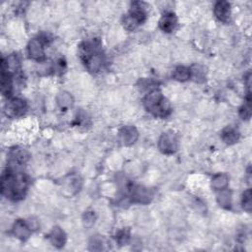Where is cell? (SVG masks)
Wrapping results in <instances>:
<instances>
[{
  "label": "cell",
  "mask_w": 252,
  "mask_h": 252,
  "mask_svg": "<svg viewBox=\"0 0 252 252\" xmlns=\"http://www.w3.org/2000/svg\"><path fill=\"white\" fill-rule=\"evenodd\" d=\"M241 206L242 209L248 213L251 212V208H252V200H251V190L250 189H247L245 190L241 196Z\"/></svg>",
  "instance_id": "cell-23"
},
{
  "label": "cell",
  "mask_w": 252,
  "mask_h": 252,
  "mask_svg": "<svg viewBox=\"0 0 252 252\" xmlns=\"http://www.w3.org/2000/svg\"><path fill=\"white\" fill-rule=\"evenodd\" d=\"M29 159L30 154L27 152V150L20 147H15L8 153V165L10 168L19 169L26 165Z\"/></svg>",
  "instance_id": "cell-8"
},
{
  "label": "cell",
  "mask_w": 252,
  "mask_h": 252,
  "mask_svg": "<svg viewBox=\"0 0 252 252\" xmlns=\"http://www.w3.org/2000/svg\"><path fill=\"white\" fill-rule=\"evenodd\" d=\"M190 71H191V79H194L196 82L205 81L206 74H205V71L202 66L194 65V66L190 67Z\"/></svg>",
  "instance_id": "cell-22"
},
{
  "label": "cell",
  "mask_w": 252,
  "mask_h": 252,
  "mask_svg": "<svg viewBox=\"0 0 252 252\" xmlns=\"http://www.w3.org/2000/svg\"><path fill=\"white\" fill-rule=\"evenodd\" d=\"M130 194L132 202L139 204H148L153 198V193L150 189L141 185L130 186Z\"/></svg>",
  "instance_id": "cell-9"
},
{
  "label": "cell",
  "mask_w": 252,
  "mask_h": 252,
  "mask_svg": "<svg viewBox=\"0 0 252 252\" xmlns=\"http://www.w3.org/2000/svg\"><path fill=\"white\" fill-rule=\"evenodd\" d=\"M144 108L153 115L161 118H166L172 113V105L170 101L164 97L162 92L158 89H154L149 92L144 100Z\"/></svg>",
  "instance_id": "cell-3"
},
{
  "label": "cell",
  "mask_w": 252,
  "mask_h": 252,
  "mask_svg": "<svg viewBox=\"0 0 252 252\" xmlns=\"http://www.w3.org/2000/svg\"><path fill=\"white\" fill-rule=\"evenodd\" d=\"M214 15L220 22H229L231 17V4L227 1H218L214 6Z\"/></svg>",
  "instance_id": "cell-12"
},
{
  "label": "cell",
  "mask_w": 252,
  "mask_h": 252,
  "mask_svg": "<svg viewBox=\"0 0 252 252\" xmlns=\"http://www.w3.org/2000/svg\"><path fill=\"white\" fill-rule=\"evenodd\" d=\"M65 69V62L62 58H59L55 63H54V71L62 73L63 70Z\"/></svg>",
  "instance_id": "cell-25"
},
{
  "label": "cell",
  "mask_w": 252,
  "mask_h": 252,
  "mask_svg": "<svg viewBox=\"0 0 252 252\" xmlns=\"http://www.w3.org/2000/svg\"><path fill=\"white\" fill-rule=\"evenodd\" d=\"M47 42L46 38H35L31 40L28 45V54L30 58L35 61L42 62L46 59L45 53V43Z\"/></svg>",
  "instance_id": "cell-6"
},
{
  "label": "cell",
  "mask_w": 252,
  "mask_h": 252,
  "mask_svg": "<svg viewBox=\"0 0 252 252\" xmlns=\"http://www.w3.org/2000/svg\"><path fill=\"white\" fill-rule=\"evenodd\" d=\"M57 104L62 110H67L73 105V98L67 92H61L57 96Z\"/></svg>",
  "instance_id": "cell-20"
},
{
  "label": "cell",
  "mask_w": 252,
  "mask_h": 252,
  "mask_svg": "<svg viewBox=\"0 0 252 252\" xmlns=\"http://www.w3.org/2000/svg\"><path fill=\"white\" fill-rule=\"evenodd\" d=\"M173 79H175L176 81H179V82L188 81L189 79H191L190 67L177 66L173 73Z\"/></svg>",
  "instance_id": "cell-19"
},
{
  "label": "cell",
  "mask_w": 252,
  "mask_h": 252,
  "mask_svg": "<svg viewBox=\"0 0 252 252\" xmlns=\"http://www.w3.org/2000/svg\"><path fill=\"white\" fill-rule=\"evenodd\" d=\"M79 55L86 68L92 72H99L105 62L102 44L99 40L93 39L83 42L79 47Z\"/></svg>",
  "instance_id": "cell-2"
},
{
  "label": "cell",
  "mask_w": 252,
  "mask_h": 252,
  "mask_svg": "<svg viewBox=\"0 0 252 252\" xmlns=\"http://www.w3.org/2000/svg\"><path fill=\"white\" fill-rule=\"evenodd\" d=\"M94 214L93 212H88L87 214H85L84 216V223H87V226H91L94 224Z\"/></svg>",
  "instance_id": "cell-26"
},
{
  "label": "cell",
  "mask_w": 252,
  "mask_h": 252,
  "mask_svg": "<svg viewBox=\"0 0 252 252\" xmlns=\"http://www.w3.org/2000/svg\"><path fill=\"white\" fill-rule=\"evenodd\" d=\"M147 18V12L142 2H133L131 8L123 18V26L126 30L133 31L142 25Z\"/></svg>",
  "instance_id": "cell-4"
},
{
  "label": "cell",
  "mask_w": 252,
  "mask_h": 252,
  "mask_svg": "<svg viewBox=\"0 0 252 252\" xmlns=\"http://www.w3.org/2000/svg\"><path fill=\"white\" fill-rule=\"evenodd\" d=\"M239 116L243 120H249L250 117H251V98H250V93H247L246 102L239 109Z\"/></svg>",
  "instance_id": "cell-21"
},
{
  "label": "cell",
  "mask_w": 252,
  "mask_h": 252,
  "mask_svg": "<svg viewBox=\"0 0 252 252\" xmlns=\"http://www.w3.org/2000/svg\"><path fill=\"white\" fill-rule=\"evenodd\" d=\"M220 137L222 140L228 144V145H233L236 144L240 137V133L237 128L234 127V126H227L226 128L223 129L222 133H220Z\"/></svg>",
  "instance_id": "cell-16"
},
{
  "label": "cell",
  "mask_w": 252,
  "mask_h": 252,
  "mask_svg": "<svg viewBox=\"0 0 252 252\" xmlns=\"http://www.w3.org/2000/svg\"><path fill=\"white\" fill-rule=\"evenodd\" d=\"M28 187L29 178L19 169L8 167L1 175V194L11 201L22 200Z\"/></svg>",
  "instance_id": "cell-1"
},
{
  "label": "cell",
  "mask_w": 252,
  "mask_h": 252,
  "mask_svg": "<svg viewBox=\"0 0 252 252\" xmlns=\"http://www.w3.org/2000/svg\"><path fill=\"white\" fill-rule=\"evenodd\" d=\"M48 237L51 244L56 248H62L66 243V235L64 231L59 227H54L50 232Z\"/></svg>",
  "instance_id": "cell-15"
},
{
  "label": "cell",
  "mask_w": 252,
  "mask_h": 252,
  "mask_svg": "<svg viewBox=\"0 0 252 252\" xmlns=\"http://www.w3.org/2000/svg\"><path fill=\"white\" fill-rule=\"evenodd\" d=\"M27 110H28V105L25 100L21 98H12L5 105L4 112L6 116L10 118H15L24 115Z\"/></svg>",
  "instance_id": "cell-7"
},
{
  "label": "cell",
  "mask_w": 252,
  "mask_h": 252,
  "mask_svg": "<svg viewBox=\"0 0 252 252\" xmlns=\"http://www.w3.org/2000/svg\"><path fill=\"white\" fill-rule=\"evenodd\" d=\"M32 232L33 231H32L28 222L25 220H17L12 227L13 236L20 240L28 239Z\"/></svg>",
  "instance_id": "cell-11"
},
{
  "label": "cell",
  "mask_w": 252,
  "mask_h": 252,
  "mask_svg": "<svg viewBox=\"0 0 252 252\" xmlns=\"http://www.w3.org/2000/svg\"><path fill=\"white\" fill-rule=\"evenodd\" d=\"M232 199V191L227 188L223 189V190H220V193L217 196L218 204L224 209H231Z\"/></svg>",
  "instance_id": "cell-18"
},
{
  "label": "cell",
  "mask_w": 252,
  "mask_h": 252,
  "mask_svg": "<svg viewBox=\"0 0 252 252\" xmlns=\"http://www.w3.org/2000/svg\"><path fill=\"white\" fill-rule=\"evenodd\" d=\"M119 139L125 146H131L133 145L139 137V133L134 126H123V127L119 130Z\"/></svg>",
  "instance_id": "cell-10"
},
{
  "label": "cell",
  "mask_w": 252,
  "mask_h": 252,
  "mask_svg": "<svg viewBox=\"0 0 252 252\" xmlns=\"http://www.w3.org/2000/svg\"><path fill=\"white\" fill-rule=\"evenodd\" d=\"M27 222L33 232L39 229V222L36 219H29V220H27Z\"/></svg>",
  "instance_id": "cell-27"
},
{
  "label": "cell",
  "mask_w": 252,
  "mask_h": 252,
  "mask_svg": "<svg viewBox=\"0 0 252 252\" xmlns=\"http://www.w3.org/2000/svg\"><path fill=\"white\" fill-rule=\"evenodd\" d=\"M229 176L226 173H217L213 176L212 181H211V185L212 187L215 189V190H223V189H226L229 185Z\"/></svg>",
  "instance_id": "cell-17"
},
{
  "label": "cell",
  "mask_w": 252,
  "mask_h": 252,
  "mask_svg": "<svg viewBox=\"0 0 252 252\" xmlns=\"http://www.w3.org/2000/svg\"><path fill=\"white\" fill-rule=\"evenodd\" d=\"M129 237H130V236H129V233H128V231H126V230L120 231V232L117 234V236H116L117 243H119L120 245L126 244V243L128 242Z\"/></svg>",
  "instance_id": "cell-24"
},
{
  "label": "cell",
  "mask_w": 252,
  "mask_h": 252,
  "mask_svg": "<svg viewBox=\"0 0 252 252\" xmlns=\"http://www.w3.org/2000/svg\"><path fill=\"white\" fill-rule=\"evenodd\" d=\"M158 147L163 154H174L178 149V140L175 133L173 131L164 132L158 141Z\"/></svg>",
  "instance_id": "cell-5"
},
{
  "label": "cell",
  "mask_w": 252,
  "mask_h": 252,
  "mask_svg": "<svg viewBox=\"0 0 252 252\" xmlns=\"http://www.w3.org/2000/svg\"><path fill=\"white\" fill-rule=\"evenodd\" d=\"M1 93L5 97H10L13 92V74L4 66H1Z\"/></svg>",
  "instance_id": "cell-13"
},
{
  "label": "cell",
  "mask_w": 252,
  "mask_h": 252,
  "mask_svg": "<svg viewBox=\"0 0 252 252\" xmlns=\"http://www.w3.org/2000/svg\"><path fill=\"white\" fill-rule=\"evenodd\" d=\"M176 24H177V19L174 13L167 12L162 16L159 22V27L163 32H165V33H172V32L174 30Z\"/></svg>",
  "instance_id": "cell-14"
}]
</instances>
